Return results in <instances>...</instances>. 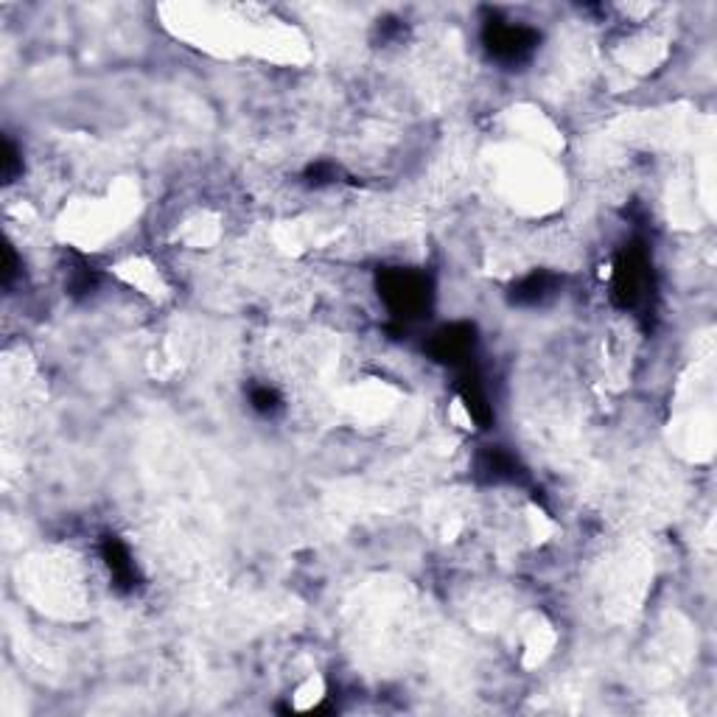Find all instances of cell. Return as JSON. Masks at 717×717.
Here are the masks:
<instances>
[{
    "label": "cell",
    "mask_w": 717,
    "mask_h": 717,
    "mask_svg": "<svg viewBox=\"0 0 717 717\" xmlns=\"http://www.w3.org/2000/svg\"><path fill=\"white\" fill-rule=\"evenodd\" d=\"M533 40V31H527L524 26H496V29H491L488 45H491L496 57L521 59L533 48Z\"/></svg>",
    "instance_id": "obj_1"
}]
</instances>
